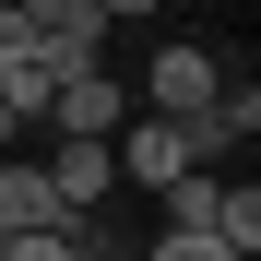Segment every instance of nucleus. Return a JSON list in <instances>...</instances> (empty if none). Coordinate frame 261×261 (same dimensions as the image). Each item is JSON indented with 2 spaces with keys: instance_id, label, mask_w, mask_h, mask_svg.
<instances>
[{
  "instance_id": "7",
  "label": "nucleus",
  "mask_w": 261,
  "mask_h": 261,
  "mask_svg": "<svg viewBox=\"0 0 261 261\" xmlns=\"http://www.w3.org/2000/svg\"><path fill=\"white\" fill-rule=\"evenodd\" d=\"M154 261H226L214 238H154Z\"/></svg>"
},
{
  "instance_id": "4",
  "label": "nucleus",
  "mask_w": 261,
  "mask_h": 261,
  "mask_svg": "<svg viewBox=\"0 0 261 261\" xmlns=\"http://www.w3.org/2000/svg\"><path fill=\"white\" fill-rule=\"evenodd\" d=\"M36 178H48V202L83 226V214H95V202L119 190V166H107V143H48V166H36Z\"/></svg>"
},
{
  "instance_id": "5",
  "label": "nucleus",
  "mask_w": 261,
  "mask_h": 261,
  "mask_svg": "<svg viewBox=\"0 0 261 261\" xmlns=\"http://www.w3.org/2000/svg\"><path fill=\"white\" fill-rule=\"evenodd\" d=\"M107 166H119L130 190H166V178H190V154H178V130H166V119H119Z\"/></svg>"
},
{
  "instance_id": "2",
  "label": "nucleus",
  "mask_w": 261,
  "mask_h": 261,
  "mask_svg": "<svg viewBox=\"0 0 261 261\" xmlns=\"http://www.w3.org/2000/svg\"><path fill=\"white\" fill-rule=\"evenodd\" d=\"M119 119H130L119 71H83V83H60V95H48V143H119Z\"/></svg>"
},
{
  "instance_id": "8",
  "label": "nucleus",
  "mask_w": 261,
  "mask_h": 261,
  "mask_svg": "<svg viewBox=\"0 0 261 261\" xmlns=\"http://www.w3.org/2000/svg\"><path fill=\"white\" fill-rule=\"evenodd\" d=\"M0 143H12V107H0Z\"/></svg>"
},
{
  "instance_id": "3",
  "label": "nucleus",
  "mask_w": 261,
  "mask_h": 261,
  "mask_svg": "<svg viewBox=\"0 0 261 261\" xmlns=\"http://www.w3.org/2000/svg\"><path fill=\"white\" fill-rule=\"evenodd\" d=\"M143 95H154V119H202L214 95H226V71H214V48H154V71H143Z\"/></svg>"
},
{
  "instance_id": "6",
  "label": "nucleus",
  "mask_w": 261,
  "mask_h": 261,
  "mask_svg": "<svg viewBox=\"0 0 261 261\" xmlns=\"http://www.w3.org/2000/svg\"><path fill=\"white\" fill-rule=\"evenodd\" d=\"M214 249H226V261H249V249H261V190H249V178L214 202Z\"/></svg>"
},
{
  "instance_id": "1",
  "label": "nucleus",
  "mask_w": 261,
  "mask_h": 261,
  "mask_svg": "<svg viewBox=\"0 0 261 261\" xmlns=\"http://www.w3.org/2000/svg\"><path fill=\"white\" fill-rule=\"evenodd\" d=\"M107 0H24V60L48 71V95L60 83H83V71H107Z\"/></svg>"
}]
</instances>
